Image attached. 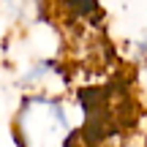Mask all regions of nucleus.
<instances>
[{
	"instance_id": "obj_1",
	"label": "nucleus",
	"mask_w": 147,
	"mask_h": 147,
	"mask_svg": "<svg viewBox=\"0 0 147 147\" xmlns=\"http://www.w3.org/2000/svg\"><path fill=\"white\" fill-rule=\"evenodd\" d=\"M19 128L27 147H65L71 134L68 112L63 101L47 98V95H33L22 104Z\"/></svg>"
},
{
	"instance_id": "obj_2",
	"label": "nucleus",
	"mask_w": 147,
	"mask_h": 147,
	"mask_svg": "<svg viewBox=\"0 0 147 147\" xmlns=\"http://www.w3.org/2000/svg\"><path fill=\"white\" fill-rule=\"evenodd\" d=\"M144 147H147V144H144Z\"/></svg>"
}]
</instances>
